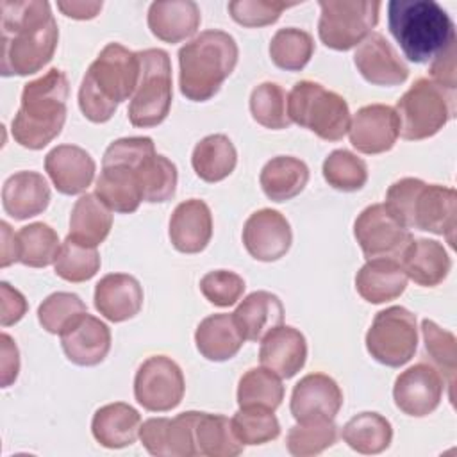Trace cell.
Masks as SVG:
<instances>
[{
    "instance_id": "6da1fadb",
    "label": "cell",
    "mask_w": 457,
    "mask_h": 457,
    "mask_svg": "<svg viewBox=\"0 0 457 457\" xmlns=\"http://www.w3.org/2000/svg\"><path fill=\"white\" fill-rule=\"evenodd\" d=\"M0 73L32 75L50 62L59 41L57 21L43 0H4Z\"/></svg>"
},
{
    "instance_id": "7a4b0ae2",
    "label": "cell",
    "mask_w": 457,
    "mask_h": 457,
    "mask_svg": "<svg viewBox=\"0 0 457 457\" xmlns=\"http://www.w3.org/2000/svg\"><path fill=\"white\" fill-rule=\"evenodd\" d=\"M139 80V57L120 43H107L89 64L80 87L79 107L93 123H105L118 105L134 96Z\"/></svg>"
},
{
    "instance_id": "3957f363",
    "label": "cell",
    "mask_w": 457,
    "mask_h": 457,
    "mask_svg": "<svg viewBox=\"0 0 457 457\" xmlns=\"http://www.w3.org/2000/svg\"><path fill=\"white\" fill-rule=\"evenodd\" d=\"M68 93V77L59 68H50L39 79L27 82L11 125L14 141L29 150H41L54 141L66 121Z\"/></svg>"
},
{
    "instance_id": "277c9868",
    "label": "cell",
    "mask_w": 457,
    "mask_h": 457,
    "mask_svg": "<svg viewBox=\"0 0 457 457\" xmlns=\"http://www.w3.org/2000/svg\"><path fill=\"white\" fill-rule=\"evenodd\" d=\"M387 27L405 57L418 64L432 61L457 41L453 21L434 0H391Z\"/></svg>"
},
{
    "instance_id": "5b68a950",
    "label": "cell",
    "mask_w": 457,
    "mask_h": 457,
    "mask_svg": "<svg viewBox=\"0 0 457 457\" xmlns=\"http://www.w3.org/2000/svg\"><path fill=\"white\" fill-rule=\"evenodd\" d=\"M236 39L218 29L204 30L179 50V86L191 102L212 98L237 64Z\"/></svg>"
},
{
    "instance_id": "8992f818",
    "label": "cell",
    "mask_w": 457,
    "mask_h": 457,
    "mask_svg": "<svg viewBox=\"0 0 457 457\" xmlns=\"http://www.w3.org/2000/svg\"><path fill=\"white\" fill-rule=\"evenodd\" d=\"M287 116L325 141H339L350 129V109L336 91L312 80H300L287 95Z\"/></svg>"
},
{
    "instance_id": "52a82bcc",
    "label": "cell",
    "mask_w": 457,
    "mask_h": 457,
    "mask_svg": "<svg viewBox=\"0 0 457 457\" xmlns=\"http://www.w3.org/2000/svg\"><path fill=\"white\" fill-rule=\"evenodd\" d=\"M402 136L407 141H420L437 134L455 112V93L441 87L430 79H418L396 102Z\"/></svg>"
},
{
    "instance_id": "ba28073f",
    "label": "cell",
    "mask_w": 457,
    "mask_h": 457,
    "mask_svg": "<svg viewBox=\"0 0 457 457\" xmlns=\"http://www.w3.org/2000/svg\"><path fill=\"white\" fill-rule=\"evenodd\" d=\"M139 80L129 104V121L148 129L162 123L171 107V62L168 52L146 48L137 52Z\"/></svg>"
},
{
    "instance_id": "9c48e42d",
    "label": "cell",
    "mask_w": 457,
    "mask_h": 457,
    "mask_svg": "<svg viewBox=\"0 0 457 457\" xmlns=\"http://www.w3.org/2000/svg\"><path fill=\"white\" fill-rule=\"evenodd\" d=\"M318 34L332 50H350L361 45L378 21L380 2L370 0H321Z\"/></svg>"
},
{
    "instance_id": "30bf717a",
    "label": "cell",
    "mask_w": 457,
    "mask_h": 457,
    "mask_svg": "<svg viewBox=\"0 0 457 457\" xmlns=\"http://www.w3.org/2000/svg\"><path fill=\"white\" fill-rule=\"evenodd\" d=\"M418 346L416 316L402 305L378 311L366 332V350L380 364L400 368L407 364Z\"/></svg>"
},
{
    "instance_id": "8fae6325",
    "label": "cell",
    "mask_w": 457,
    "mask_h": 457,
    "mask_svg": "<svg viewBox=\"0 0 457 457\" xmlns=\"http://www.w3.org/2000/svg\"><path fill=\"white\" fill-rule=\"evenodd\" d=\"M186 382L182 370L166 355H152L137 368L134 396L139 405L152 412L175 409L184 396Z\"/></svg>"
},
{
    "instance_id": "7c38bea8",
    "label": "cell",
    "mask_w": 457,
    "mask_h": 457,
    "mask_svg": "<svg viewBox=\"0 0 457 457\" xmlns=\"http://www.w3.org/2000/svg\"><path fill=\"white\" fill-rule=\"evenodd\" d=\"M353 236L366 259L389 257L400 261L402 253L414 239L384 207V204L368 205L353 223Z\"/></svg>"
},
{
    "instance_id": "4fadbf2b",
    "label": "cell",
    "mask_w": 457,
    "mask_h": 457,
    "mask_svg": "<svg viewBox=\"0 0 457 457\" xmlns=\"http://www.w3.org/2000/svg\"><path fill=\"white\" fill-rule=\"evenodd\" d=\"M198 411H186L175 418H150L141 423L139 439L148 453L157 457H193L198 455L195 427Z\"/></svg>"
},
{
    "instance_id": "5bb4252c",
    "label": "cell",
    "mask_w": 457,
    "mask_h": 457,
    "mask_svg": "<svg viewBox=\"0 0 457 457\" xmlns=\"http://www.w3.org/2000/svg\"><path fill=\"white\" fill-rule=\"evenodd\" d=\"M445 380L441 373L427 362H418L402 371L393 386L395 405L407 416L423 418L441 403Z\"/></svg>"
},
{
    "instance_id": "9a60e30c",
    "label": "cell",
    "mask_w": 457,
    "mask_h": 457,
    "mask_svg": "<svg viewBox=\"0 0 457 457\" xmlns=\"http://www.w3.org/2000/svg\"><path fill=\"white\" fill-rule=\"evenodd\" d=\"M291 243V225L286 216L275 209H259L245 221L243 245L257 261H278L287 253Z\"/></svg>"
},
{
    "instance_id": "2e32d148",
    "label": "cell",
    "mask_w": 457,
    "mask_h": 457,
    "mask_svg": "<svg viewBox=\"0 0 457 457\" xmlns=\"http://www.w3.org/2000/svg\"><path fill=\"white\" fill-rule=\"evenodd\" d=\"M341 405V387L325 373H309L302 377L295 384L289 402V409L296 423L334 420Z\"/></svg>"
},
{
    "instance_id": "e0dca14e",
    "label": "cell",
    "mask_w": 457,
    "mask_h": 457,
    "mask_svg": "<svg viewBox=\"0 0 457 457\" xmlns=\"http://www.w3.org/2000/svg\"><path fill=\"white\" fill-rule=\"evenodd\" d=\"M398 116L395 107L386 104H371L361 107L348 129L350 143L361 154H382L395 146L398 139Z\"/></svg>"
},
{
    "instance_id": "ac0fdd59",
    "label": "cell",
    "mask_w": 457,
    "mask_h": 457,
    "mask_svg": "<svg viewBox=\"0 0 457 457\" xmlns=\"http://www.w3.org/2000/svg\"><path fill=\"white\" fill-rule=\"evenodd\" d=\"M455 227H457L455 189L448 186L425 182L414 202L411 228L445 236L448 243L453 246Z\"/></svg>"
},
{
    "instance_id": "d6986e66",
    "label": "cell",
    "mask_w": 457,
    "mask_h": 457,
    "mask_svg": "<svg viewBox=\"0 0 457 457\" xmlns=\"http://www.w3.org/2000/svg\"><path fill=\"white\" fill-rule=\"evenodd\" d=\"M353 62L364 80L373 86H398L409 77L407 64L378 32H371L357 46Z\"/></svg>"
},
{
    "instance_id": "ffe728a7",
    "label": "cell",
    "mask_w": 457,
    "mask_h": 457,
    "mask_svg": "<svg viewBox=\"0 0 457 457\" xmlns=\"http://www.w3.org/2000/svg\"><path fill=\"white\" fill-rule=\"evenodd\" d=\"M45 171L62 195L84 193L96 171L93 157L77 145H57L45 157Z\"/></svg>"
},
{
    "instance_id": "44dd1931",
    "label": "cell",
    "mask_w": 457,
    "mask_h": 457,
    "mask_svg": "<svg viewBox=\"0 0 457 457\" xmlns=\"http://www.w3.org/2000/svg\"><path fill=\"white\" fill-rule=\"evenodd\" d=\"M259 361L280 378L295 377L305 364V336L289 325H278L261 339Z\"/></svg>"
},
{
    "instance_id": "7402d4cb",
    "label": "cell",
    "mask_w": 457,
    "mask_h": 457,
    "mask_svg": "<svg viewBox=\"0 0 457 457\" xmlns=\"http://www.w3.org/2000/svg\"><path fill=\"white\" fill-rule=\"evenodd\" d=\"M170 241L182 253L202 252L212 236V214L204 200L180 202L170 218Z\"/></svg>"
},
{
    "instance_id": "603a6c76",
    "label": "cell",
    "mask_w": 457,
    "mask_h": 457,
    "mask_svg": "<svg viewBox=\"0 0 457 457\" xmlns=\"http://www.w3.org/2000/svg\"><path fill=\"white\" fill-rule=\"evenodd\" d=\"M143 305V287L132 275L109 273L95 286V309L109 321L134 318Z\"/></svg>"
},
{
    "instance_id": "cb8c5ba5",
    "label": "cell",
    "mask_w": 457,
    "mask_h": 457,
    "mask_svg": "<svg viewBox=\"0 0 457 457\" xmlns=\"http://www.w3.org/2000/svg\"><path fill=\"white\" fill-rule=\"evenodd\" d=\"M61 346L73 364L96 366L111 350V330L104 321L86 312L61 336Z\"/></svg>"
},
{
    "instance_id": "d4e9b609",
    "label": "cell",
    "mask_w": 457,
    "mask_h": 457,
    "mask_svg": "<svg viewBox=\"0 0 457 457\" xmlns=\"http://www.w3.org/2000/svg\"><path fill=\"white\" fill-rule=\"evenodd\" d=\"M200 9L193 0H159L148 9V29L164 43H180L200 27Z\"/></svg>"
},
{
    "instance_id": "484cf974",
    "label": "cell",
    "mask_w": 457,
    "mask_h": 457,
    "mask_svg": "<svg viewBox=\"0 0 457 457\" xmlns=\"http://www.w3.org/2000/svg\"><path fill=\"white\" fill-rule=\"evenodd\" d=\"M50 204V186L37 171H18L2 187L4 211L14 220L41 214Z\"/></svg>"
},
{
    "instance_id": "4316f807",
    "label": "cell",
    "mask_w": 457,
    "mask_h": 457,
    "mask_svg": "<svg viewBox=\"0 0 457 457\" xmlns=\"http://www.w3.org/2000/svg\"><path fill=\"white\" fill-rule=\"evenodd\" d=\"M405 287L407 275L396 259H368V262L355 275V289L370 303L395 300L405 291Z\"/></svg>"
},
{
    "instance_id": "83f0119b",
    "label": "cell",
    "mask_w": 457,
    "mask_h": 457,
    "mask_svg": "<svg viewBox=\"0 0 457 457\" xmlns=\"http://www.w3.org/2000/svg\"><path fill=\"white\" fill-rule=\"evenodd\" d=\"M245 341H261L270 330L282 325L284 305L270 291H253L232 312Z\"/></svg>"
},
{
    "instance_id": "f1b7e54d",
    "label": "cell",
    "mask_w": 457,
    "mask_h": 457,
    "mask_svg": "<svg viewBox=\"0 0 457 457\" xmlns=\"http://www.w3.org/2000/svg\"><path fill=\"white\" fill-rule=\"evenodd\" d=\"M400 264L407 278L418 286L434 287L441 284L450 268L452 261L445 246L434 239H412L400 257Z\"/></svg>"
},
{
    "instance_id": "f546056e",
    "label": "cell",
    "mask_w": 457,
    "mask_h": 457,
    "mask_svg": "<svg viewBox=\"0 0 457 457\" xmlns=\"http://www.w3.org/2000/svg\"><path fill=\"white\" fill-rule=\"evenodd\" d=\"M95 195L114 212L130 214L137 211L139 204L143 202V193L136 166L102 164Z\"/></svg>"
},
{
    "instance_id": "4dcf8cb0",
    "label": "cell",
    "mask_w": 457,
    "mask_h": 457,
    "mask_svg": "<svg viewBox=\"0 0 457 457\" xmlns=\"http://www.w3.org/2000/svg\"><path fill=\"white\" fill-rule=\"evenodd\" d=\"M141 428L139 412L123 402L100 407L91 421L93 437L105 448H125L136 443Z\"/></svg>"
},
{
    "instance_id": "1f68e13d",
    "label": "cell",
    "mask_w": 457,
    "mask_h": 457,
    "mask_svg": "<svg viewBox=\"0 0 457 457\" xmlns=\"http://www.w3.org/2000/svg\"><path fill=\"white\" fill-rule=\"evenodd\" d=\"M195 343L207 361L221 362L232 359L243 346L245 339L234 321V316L220 312L211 314L198 323Z\"/></svg>"
},
{
    "instance_id": "d6a6232c",
    "label": "cell",
    "mask_w": 457,
    "mask_h": 457,
    "mask_svg": "<svg viewBox=\"0 0 457 457\" xmlns=\"http://www.w3.org/2000/svg\"><path fill=\"white\" fill-rule=\"evenodd\" d=\"M309 180L307 164L291 155H277L270 159L259 175L264 195L273 202H286L303 191Z\"/></svg>"
},
{
    "instance_id": "836d02e7",
    "label": "cell",
    "mask_w": 457,
    "mask_h": 457,
    "mask_svg": "<svg viewBox=\"0 0 457 457\" xmlns=\"http://www.w3.org/2000/svg\"><path fill=\"white\" fill-rule=\"evenodd\" d=\"M112 227L111 209L93 193L82 195L70 214L68 237L86 246H98L105 241Z\"/></svg>"
},
{
    "instance_id": "e575fe53",
    "label": "cell",
    "mask_w": 457,
    "mask_h": 457,
    "mask_svg": "<svg viewBox=\"0 0 457 457\" xmlns=\"http://www.w3.org/2000/svg\"><path fill=\"white\" fill-rule=\"evenodd\" d=\"M237 162L234 143L225 134H211L200 139L191 155L195 173L205 182H220L227 179Z\"/></svg>"
},
{
    "instance_id": "d590c367",
    "label": "cell",
    "mask_w": 457,
    "mask_h": 457,
    "mask_svg": "<svg viewBox=\"0 0 457 457\" xmlns=\"http://www.w3.org/2000/svg\"><path fill=\"white\" fill-rule=\"evenodd\" d=\"M343 441L355 452L375 455L389 448L393 427L378 412H361L350 418L343 427Z\"/></svg>"
},
{
    "instance_id": "8d00e7d4",
    "label": "cell",
    "mask_w": 457,
    "mask_h": 457,
    "mask_svg": "<svg viewBox=\"0 0 457 457\" xmlns=\"http://www.w3.org/2000/svg\"><path fill=\"white\" fill-rule=\"evenodd\" d=\"M198 455L236 457L243 453V445L232 430V421L221 414L200 412L195 427Z\"/></svg>"
},
{
    "instance_id": "74e56055",
    "label": "cell",
    "mask_w": 457,
    "mask_h": 457,
    "mask_svg": "<svg viewBox=\"0 0 457 457\" xmlns=\"http://www.w3.org/2000/svg\"><path fill=\"white\" fill-rule=\"evenodd\" d=\"M18 245H20V262L30 268H46L55 262L61 252V241L57 232L43 223H29L21 227L18 232Z\"/></svg>"
},
{
    "instance_id": "f35d334b",
    "label": "cell",
    "mask_w": 457,
    "mask_h": 457,
    "mask_svg": "<svg viewBox=\"0 0 457 457\" xmlns=\"http://www.w3.org/2000/svg\"><path fill=\"white\" fill-rule=\"evenodd\" d=\"M284 398V386L277 373L261 366L248 370L237 384L239 407H262L275 411Z\"/></svg>"
},
{
    "instance_id": "ab89813d",
    "label": "cell",
    "mask_w": 457,
    "mask_h": 457,
    "mask_svg": "<svg viewBox=\"0 0 457 457\" xmlns=\"http://www.w3.org/2000/svg\"><path fill=\"white\" fill-rule=\"evenodd\" d=\"M136 173L139 179L143 202L159 204L175 195L179 177L175 164L168 157L152 154L136 166Z\"/></svg>"
},
{
    "instance_id": "60d3db41",
    "label": "cell",
    "mask_w": 457,
    "mask_h": 457,
    "mask_svg": "<svg viewBox=\"0 0 457 457\" xmlns=\"http://www.w3.org/2000/svg\"><path fill=\"white\" fill-rule=\"evenodd\" d=\"M314 54L312 36L296 27L278 29L270 41V57L273 64L286 71H300Z\"/></svg>"
},
{
    "instance_id": "b9f144b4",
    "label": "cell",
    "mask_w": 457,
    "mask_h": 457,
    "mask_svg": "<svg viewBox=\"0 0 457 457\" xmlns=\"http://www.w3.org/2000/svg\"><path fill=\"white\" fill-rule=\"evenodd\" d=\"M87 312L86 303L79 295L57 291L48 295L37 307V320L50 334L62 336Z\"/></svg>"
},
{
    "instance_id": "7bdbcfd3",
    "label": "cell",
    "mask_w": 457,
    "mask_h": 457,
    "mask_svg": "<svg viewBox=\"0 0 457 457\" xmlns=\"http://www.w3.org/2000/svg\"><path fill=\"white\" fill-rule=\"evenodd\" d=\"M252 118L271 130H282L291 125L287 116V95L277 82H261L250 93Z\"/></svg>"
},
{
    "instance_id": "ee69618b",
    "label": "cell",
    "mask_w": 457,
    "mask_h": 457,
    "mask_svg": "<svg viewBox=\"0 0 457 457\" xmlns=\"http://www.w3.org/2000/svg\"><path fill=\"white\" fill-rule=\"evenodd\" d=\"M421 334L425 343V352L428 353L432 366L437 368L445 384L448 386L450 400L453 402V384H455V336L448 330H443L432 320L421 321Z\"/></svg>"
},
{
    "instance_id": "f6af8a7d",
    "label": "cell",
    "mask_w": 457,
    "mask_h": 457,
    "mask_svg": "<svg viewBox=\"0 0 457 457\" xmlns=\"http://www.w3.org/2000/svg\"><path fill=\"white\" fill-rule=\"evenodd\" d=\"M55 275L66 282H86L100 270V255L95 246H86L66 236L54 262Z\"/></svg>"
},
{
    "instance_id": "bcb514c9",
    "label": "cell",
    "mask_w": 457,
    "mask_h": 457,
    "mask_svg": "<svg viewBox=\"0 0 457 457\" xmlns=\"http://www.w3.org/2000/svg\"><path fill=\"white\" fill-rule=\"evenodd\" d=\"M323 179L337 191H359L368 180V166L355 154L339 148L323 161Z\"/></svg>"
},
{
    "instance_id": "7dc6e473",
    "label": "cell",
    "mask_w": 457,
    "mask_h": 457,
    "mask_svg": "<svg viewBox=\"0 0 457 457\" xmlns=\"http://www.w3.org/2000/svg\"><path fill=\"white\" fill-rule=\"evenodd\" d=\"M337 439V427L334 420H320L296 423L289 428L286 437V446L295 457L318 455Z\"/></svg>"
},
{
    "instance_id": "c3c4849f",
    "label": "cell",
    "mask_w": 457,
    "mask_h": 457,
    "mask_svg": "<svg viewBox=\"0 0 457 457\" xmlns=\"http://www.w3.org/2000/svg\"><path fill=\"white\" fill-rule=\"evenodd\" d=\"M275 411L262 407H239L234 414L232 430L239 443L245 445H264L273 441L280 434V423Z\"/></svg>"
},
{
    "instance_id": "681fc988",
    "label": "cell",
    "mask_w": 457,
    "mask_h": 457,
    "mask_svg": "<svg viewBox=\"0 0 457 457\" xmlns=\"http://www.w3.org/2000/svg\"><path fill=\"white\" fill-rule=\"evenodd\" d=\"M296 4L298 2L278 0H232L228 2V12L232 20L243 27H264L275 23L282 11Z\"/></svg>"
},
{
    "instance_id": "f907efd6",
    "label": "cell",
    "mask_w": 457,
    "mask_h": 457,
    "mask_svg": "<svg viewBox=\"0 0 457 457\" xmlns=\"http://www.w3.org/2000/svg\"><path fill=\"white\" fill-rule=\"evenodd\" d=\"M245 287L243 277L228 270L209 271L200 280L202 295L216 307L234 305L243 296Z\"/></svg>"
},
{
    "instance_id": "816d5d0a",
    "label": "cell",
    "mask_w": 457,
    "mask_h": 457,
    "mask_svg": "<svg viewBox=\"0 0 457 457\" xmlns=\"http://www.w3.org/2000/svg\"><path fill=\"white\" fill-rule=\"evenodd\" d=\"M455 41L446 46L441 54H437L432 61H430V80H434L436 84H439L441 87L453 91L457 87V75H455Z\"/></svg>"
},
{
    "instance_id": "f5cc1de1",
    "label": "cell",
    "mask_w": 457,
    "mask_h": 457,
    "mask_svg": "<svg viewBox=\"0 0 457 457\" xmlns=\"http://www.w3.org/2000/svg\"><path fill=\"white\" fill-rule=\"evenodd\" d=\"M0 298H2V302H0V305H2V312H0L2 327H9V325L18 323L29 309L25 296L18 289H14L11 284L2 282L0 284Z\"/></svg>"
},
{
    "instance_id": "db71d44e",
    "label": "cell",
    "mask_w": 457,
    "mask_h": 457,
    "mask_svg": "<svg viewBox=\"0 0 457 457\" xmlns=\"http://www.w3.org/2000/svg\"><path fill=\"white\" fill-rule=\"evenodd\" d=\"M2 341V387H9L20 371V353H18V346L12 341V337L9 334H2L0 336Z\"/></svg>"
},
{
    "instance_id": "11a10c76",
    "label": "cell",
    "mask_w": 457,
    "mask_h": 457,
    "mask_svg": "<svg viewBox=\"0 0 457 457\" xmlns=\"http://www.w3.org/2000/svg\"><path fill=\"white\" fill-rule=\"evenodd\" d=\"M57 9L73 20H91L100 12L102 2H57Z\"/></svg>"
},
{
    "instance_id": "9f6ffc18",
    "label": "cell",
    "mask_w": 457,
    "mask_h": 457,
    "mask_svg": "<svg viewBox=\"0 0 457 457\" xmlns=\"http://www.w3.org/2000/svg\"><path fill=\"white\" fill-rule=\"evenodd\" d=\"M2 255H0V266L7 268L12 262H20V245L18 236L11 230V227L2 221Z\"/></svg>"
}]
</instances>
